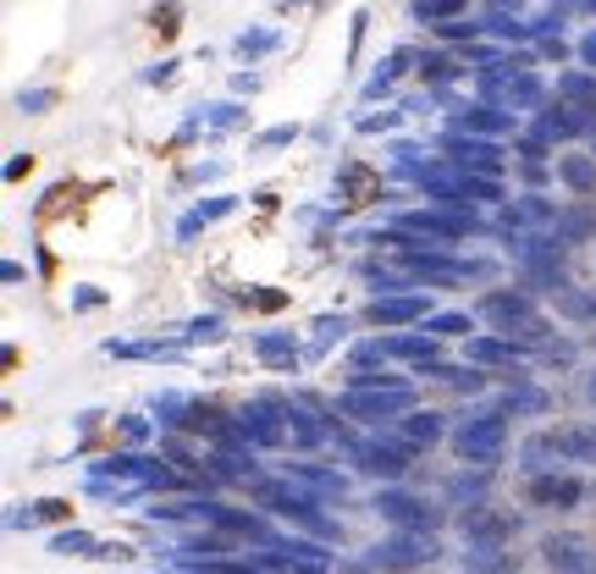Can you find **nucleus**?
Here are the masks:
<instances>
[{"label": "nucleus", "instance_id": "obj_4", "mask_svg": "<svg viewBox=\"0 0 596 574\" xmlns=\"http://www.w3.org/2000/svg\"><path fill=\"white\" fill-rule=\"evenodd\" d=\"M497 447H502V420H480V425L458 431V453L464 458H491Z\"/></svg>", "mask_w": 596, "mask_h": 574}, {"label": "nucleus", "instance_id": "obj_7", "mask_svg": "<svg viewBox=\"0 0 596 574\" xmlns=\"http://www.w3.org/2000/svg\"><path fill=\"white\" fill-rule=\"evenodd\" d=\"M552 447L579 453V458H596V431H585V425H563V431L552 436Z\"/></svg>", "mask_w": 596, "mask_h": 574}, {"label": "nucleus", "instance_id": "obj_6", "mask_svg": "<svg viewBox=\"0 0 596 574\" xmlns=\"http://www.w3.org/2000/svg\"><path fill=\"white\" fill-rule=\"evenodd\" d=\"M381 513H387V519H398V524H409V530L436 524V513H431V508H420V502H409V497H387V502H381Z\"/></svg>", "mask_w": 596, "mask_h": 574}, {"label": "nucleus", "instance_id": "obj_1", "mask_svg": "<svg viewBox=\"0 0 596 574\" xmlns=\"http://www.w3.org/2000/svg\"><path fill=\"white\" fill-rule=\"evenodd\" d=\"M431 557H436V541L425 530H409V535H392L387 546H376V563H387V568H420Z\"/></svg>", "mask_w": 596, "mask_h": 574}, {"label": "nucleus", "instance_id": "obj_3", "mask_svg": "<svg viewBox=\"0 0 596 574\" xmlns=\"http://www.w3.org/2000/svg\"><path fill=\"white\" fill-rule=\"evenodd\" d=\"M530 502H541V508H574L579 502V480L574 475H541V480H530Z\"/></svg>", "mask_w": 596, "mask_h": 574}, {"label": "nucleus", "instance_id": "obj_5", "mask_svg": "<svg viewBox=\"0 0 596 574\" xmlns=\"http://www.w3.org/2000/svg\"><path fill=\"white\" fill-rule=\"evenodd\" d=\"M458 530H464L469 541H502V535H513V519H508V513H491V508H469V513L458 519Z\"/></svg>", "mask_w": 596, "mask_h": 574}, {"label": "nucleus", "instance_id": "obj_10", "mask_svg": "<svg viewBox=\"0 0 596 574\" xmlns=\"http://www.w3.org/2000/svg\"><path fill=\"white\" fill-rule=\"evenodd\" d=\"M585 56H590V62H596V34H590V40H585Z\"/></svg>", "mask_w": 596, "mask_h": 574}, {"label": "nucleus", "instance_id": "obj_2", "mask_svg": "<svg viewBox=\"0 0 596 574\" xmlns=\"http://www.w3.org/2000/svg\"><path fill=\"white\" fill-rule=\"evenodd\" d=\"M546 563L557 568V574H596V552L585 546V541H574V535H552L546 541Z\"/></svg>", "mask_w": 596, "mask_h": 574}, {"label": "nucleus", "instance_id": "obj_9", "mask_svg": "<svg viewBox=\"0 0 596 574\" xmlns=\"http://www.w3.org/2000/svg\"><path fill=\"white\" fill-rule=\"evenodd\" d=\"M563 172H568V183H579V188H590V166H585V161H568Z\"/></svg>", "mask_w": 596, "mask_h": 574}, {"label": "nucleus", "instance_id": "obj_8", "mask_svg": "<svg viewBox=\"0 0 596 574\" xmlns=\"http://www.w3.org/2000/svg\"><path fill=\"white\" fill-rule=\"evenodd\" d=\"M161 34H177V7H172V0H166V7H155V18H150Z\"/></svg>", "mask_w": 596, "mask_h": 574}]
</instances>
